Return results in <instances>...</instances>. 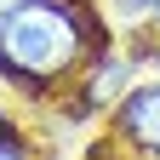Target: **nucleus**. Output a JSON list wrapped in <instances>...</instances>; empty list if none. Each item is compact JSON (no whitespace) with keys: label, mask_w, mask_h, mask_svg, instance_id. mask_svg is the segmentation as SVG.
Listing matches in <instances>:
<instances>
[{"label":"nucleus","mask_w":160,"mask_h":160,"mask_svg":"<svg viewBox=\"0 0 160 160\" xmlns=\"http://www.w3.org/2000/svg\"><path fill=\"white\" fill-rule=\"evenodd\" d=\"M80 40L69 0H17L0 17V69L17 80H57L80 57Z\"/></svg>","instance_id":"obj_1"},{"label":"nucleus","mask_w":160,"mask_h":160,"mask_svg":"<svg viewBox=\"0 0 160 160\" xmlns=\"http://www.w3.org/2000/svg\"><path fill=\"white\" fill-rule=\"evenodd\" d=\"M126 12H160V0H120Z\"/></svg>","instance_id":"obj_3"},{"label":"nucleus","mask_w":160,"mask_h":160,"mask_svg":"<svg viewBox=\"0 0 160 160\" xmlns=\"http://www.w3.org/2000/svg\"><path fill=\"white\" fill-rule=\"evenodd\" d=\"M0 143H6V120H0Z\"/></svg>","instance_id":"obj_5"},{"label":"nucleus","mask_w":160,"mask_h":160,"mask_svg":"<svg viewBox=\"0 0 160 160\" xmlns=\"http://www.w3.org/2000/svg\"><path fill=\"white\" fill-rule=\"evenodd\" d=\"M120 132L143 149H160V86H143L120 103Z\"/></svg>","instance_id":"obj_2"},{"label":"nucleus","mask_w":160,"mask_h":160,"mask_svg":"<svg viewBox=\"0 0 160 160\" xmlns=\"http://www.w3.org/2000/svg\"><path fill=\"white\" fill-rule=\"evenodd\" d=\"M0 160H23V154H17V149H12V143H0Z\"/></svg>","instance_id":"obj_4"}]
</instances>
